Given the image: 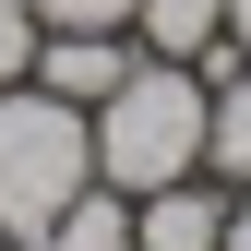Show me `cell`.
Wrapping results in <instances>:
<instances>
[{"label":"cell","mask_w":251,"mask_h":251,"mask_svg":"<svg viewBox=\"0 0 251 251\" xmlns=\"http://www.w3.org/2000/svg\"><path fill=\"white\" fill-rule=\"evenodd\" d=\"M203 108H215V84L192 72V60H132L120 96L84 108L96 120V179L132 192V203L168 192V179H203Z\"/></svg>","instance_id":"obj_1"},{"label":"cell","mask_w":251,"mask_h":251,"mask_svg":"<svg viewBox=\"0 0 251 251\" xmlns=\"http://www.w3.org/2000/svg\"><path fill=\"white\" fill-rule=\"evenodd\" d=\"M84 179H96V120L60 108L48 84H0V227L36 239Z\"/></svg>","instance_id":"obj_2"},{"label":"cell","mask_w":251,"mask_h":251,"mask_svg":"<svg viewBox=\"0 0 251 251\" xmlns=\"http://www.w3.org/2000/svg\"><path fill=\"white\" fill-rule=\"evenodd\" d=\"M132 60H144V48L120 36V24H72V36H36V84H48L60 108H108Z\"/></svg>","instance_id":"obj_3"},{"label":"cell","mask_w":251,"mask_h":251,"mask_svg":"<svg viewBox=\"0 0 251 251\" xmlns=\"http://www.w3.org/2000/svg\"><path fill=\"white\" fill-rule=\"evenodd\" d=\"M132 251H227V179H168L132 203Z\"/></svg>","instance_id":"obj_4"},{"label":"cell","mask_w":251,"mask_h":251,"mask_svg":"<svg viewBox=\"0 0 251 251\" xmlns=\"http://www.w3.org/2000/svg\"><path fill=\"white\" fill-rule=\"evenodd\" d=\"M132 48H144V60H203V48H227V0H132Z\"/></svg>","instance_id":"obj_5"},{"label":"cell","mask_w":251,"mask_h":251,"mask_svg":"<svg viewBox=\"0 0 251 251\" xmlns=\"http://www.w3.org/2000/svg\"><path fill=\"white\" fill-rule=\"evenodd\" d=\"M24 251H132V192H108V179H84L72 203L48 215Z\"/></svg>","instance_id":"obj_6"},{"label":"cell","mask_w":251,"mask_h":251,"mask_svg":"<svg viewBox=\"0 0 251 251\" xmlns=\"http://www.w3.org/2000/svg\"><path fill=\"white\" fill-rule=\"evenodd\" d=\"M203 179H251V60H227L215 72V108H203Z\"/></svg>","instance_id":"obj_7"},{"label":"cell","mask_w":251,"mask_h":251,"mask_svg":"<svg viewBox=\"0 0 251 251\" xmlns=\"http://www.w3.org/2000/svg\"><path fill=\"white\" fill-rule=\"evenodd\" d=\"M36 36L48 24L24 12V0H0V84H36Z\"/></svg>","instance_id":"obj_8"},{"label":"cell","mask_w":251,"mask_h":251,"mask_svg":"<svg viewBox=\"0 0 251 251\" xmlns=\"http://www.w3.org/2000/svg\"><path fill=\"white\" fill-rule=\"evenodd\" d=\"M24 12H36L48 36H72V24H120V36H132V0H24Z\"/></svg>","instance_id":"obj_9"},{"label":"cell","mask_w":251,"mask_h":251,"mask_svg":"<svg viewBox=\"0 0 251 251\" xmlns=\"http://www.w3.org/2000/svg\"><path fill=\"white\" fill-rule=\"evenodd\" d=\"M227 251H251V179L227 192Z\"/></svg>","instance_id":"obj_10"},{"label":"cell","mask_w":251,"mask_h":251,"mask_svg":"<svg viewBox=\"0 0 251 251\" xmlns=\"http://www.w3.org/2000/svg\"><path fill=\"white\" fill-rule=\"evenodd\" d=\"M227 48H239V60H251V0H227Z\"/></svg>","instance_id":"obj_11"},{"label":"cell","mask_w":251,"mask_h":251,"mask_svg":"<svg viewBox=\"0 0 251 251\" xmlns=\"http://www.w3.org/2000/svg\"><path fill=\"white\" fill-rule=\"evenodd\" d=\"M0 251H24V239H12V227H0Z\"/></svg>","instance_id":"obj_12"}]
</instances>
